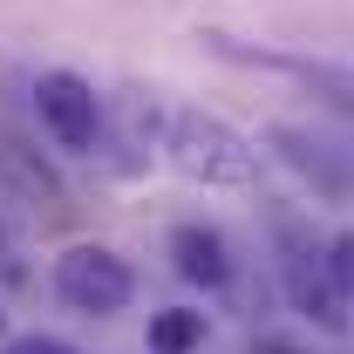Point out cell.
Masks as SVG:
<instances>
[{
    "mask_svg": "<svg viewBox=\"0 0 354 354\" xmlns=\"http://www.w3.org/2000/svg\"><path fill=\"white\" fill-rule=\"evenodd\" d=\"M266 143H272L293 171L307 177L313 191H327V198H348V191H354V157L341 150V143H327V136L300 130V123H272V130H266Z\"/></svg>",
    "mask_w": 354,
    "mask_h": 354,
    "instance_id": "5",
    "label": "cell"
},
{
    "mask_svg": "<svg viewBox=\"0 0 354 354\" xmlns=\"http://www.w3.org/2000/svg\"><path fill=\"white\" fill-rule=\"evenodd\" d=\"M164 150H171V164L191 177V184H212V191H245V184H259V150H252V136H239L225 116L177 109L171 130H164Z\"/></svg>",
    "mask_w": 354,
    "mask_h": 354,
    "instance_id": "1",
    "label": "cell"
},
{
    "mask_svg": "<svg viewBox=\"0 0 354 354\" xmlns=\"http://www.w3.org/2000/svg\"><path fill=\"white\" fill-rule=\"evenodd\" d=\"M286 293H293V307L320 320V327H348V300L334 293V279H327V266H320V245H293L286 252Z\"/></svg>",
    "mask_w": 354,
    "mask_h": 354,
    "instance_id": "7",
    "label": "cell"
},
{
    "mask_svg": "<svg viewBox=\"0 0 354 354\" xmlns=\"http://www.w3.org/2000/svg\"><path fill=\"white\" fill-rule=\"evenodd\" d=\"M55 293H62V307L88 313V320H109V313H123L136 300V272L109 245H68L55 259Z\"/></svg>",
    "mask_w": 354,
    "mask_h": 354,
    "instance_id": "2",
    "label": "cell"
},
{
    "mask_svg": "<svg viewBox=\"0 0 354 354\" xmlns=\"http://www.w3.org/2000/svg\"><path fill=\"white\" fill-rule=\"evenodd\" d=\"M205 48L212 55H225V62H245V68H279V75H293V82H307L327 109H341V116H354V68H341V62H313V55H272V48H245L232 41V35H205Z\"/></svg>",
    "mask_w": 354,
    "mask_h": 354,
    "instance_id": "4",
    "label": "cell"
},
{
    "mask_svg": "<svg viewBox=\"0 0 354 354\" xmlns=\"http://www.w3.org/2000/svg\"><path fill=\"white\" fill-rule=\"evenodd\" d=\"M35 116H41V130L62 143V150H75L88 157L95 143H102V95L95 82H82L75 68H48L41 82H35Z\"/></svg>",
    "mask_w": 354,
    "mask_h": 354,
    "instance_id": "3",
    "label": "cell"
},
{
    "mask_svg": "<svg viewBox=\"0 0 354 354\" xmlns=\"http://www.w3.org/2000/svg\"><path fill=\"white\" fill-rule=\"evenodd\" d=\"M320 266H327L334 293H341V300H354V232H334V239H320Z\"/></svg>",
    "mask_w": 354,
    "mask_h": 354,
    "instance_id": "9",
    "label": "cell"
},
{
    "mask_svg": "<svg viewBox=\"0 0 354 354\" xmlns=\"http://www.w3.org/2000/svg\"><path fill=\"white\" fill-rule=\"evenodd\" d=\"M198 341H205V313H198V307L150 313V354H191Z\"/></svg>",
    "mask_w": 354,
    "mask_h": 354,
    "instance_id": "8",
    "label": "cell"
},
{
    "mask_svg": "<svg viewBox=\"0 0 354 354\" xmlns=\"http://www.w3.org/2000/svg\"><path fill=\"white\" fill-rule=\"evenodd\" d=\"M0 327H7V313H0Z\"/></svg>",
    "mask_w": 354,
    "mask_h": 354,
    "instance_id": "12",
    "label": "cell"
},
{
    "mask_svg": "<svg viewBox=\"0 0 354 354\" xmlns=\"http://www.w3.org/2000/svg\"><path fill=\"white\" fill-rule=\"evenodd\" d=\"M252 354H307V348H293V341H259Z\"/></svg>",
    "mask_w": 354,
    "mask_h": 354,
    "instance_id": "11",
    "label": "cell"
},
{
    "mask_svg": "<svg viewBox=\"0 0 354 354\" xmlns=\"http://www.w3.org/2000/svg\"><path fill=\"white\" fill-rule=\"evenodd\" d=\"M0 354H75L68 341H55V334H14Z\"/></svg>",
    "mask_w": 354,
    "mask_h": 354,
    "instance_id": "10",
    "label": "cell"
},
{
    "mask_svg": "<svg viewBox=\"0 0 354 354\" xmlns=\"http://www.w3.org/2000/svg\"><path fill=\"white\" fill-rule=\"evenodd\" d=\"M171 266H177V279H191L205 293L232 286V245H225V232H212V225H177L171 232Z\"/></svg>",
    "mask_w": 354,
    "mask_h": 354,
    "instance_id": "6",
    "label": "cell"
}]
</instances>
